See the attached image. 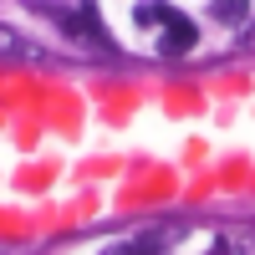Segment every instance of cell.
<instances>
[{
  "label": "cell",
  "instance_id": "cell-3",
  "mask_svg": "<svg viewBox=\"0 0 255 255\" xmlns=\"http://www.w3.org/2000/svg\"><path fill=\"white\" fill-rule=\"evenodd\" d=\"M0 56H10V61H41V46H31L26 36H15L0 26Z\"/></svg>",
  "mask_w": 255,
  "mask_h": 255
},
{
  "label": "cell",
  "instance_id": "cell-1",
  "mask_svg": "<svg viewBox=\"0 0 255 255\" xmlns=\"http://www.w3.org/2000/svg\"><path fill=\"white\" fill-rule=\"evenodd\" d=\"M133 20H138V26H158V51H174V56H184L199 41L194 20H189L184 10H174V5H138Z\"/></svg>",
  "mask_w": 255,
  "mask_h": 255
},
{
  "label": "cell",
  "instance_id": "cell-2",
  "mask_svg": "<svg viewBox=\"0 0 255 255\" xmlns=\"http://www.w3.org/2000/svg\"><path fill=\"white\" fill-rule=\"evenodd\" d=\"M163 230H148V235H138V240H123V245H113L108 255H163Z\"/></svg>",
  "mask_w": 255,
  "mask_h": 255
},
{
  "label": "cell",
  "instance_id": "cell-4",
  "mask_svg": "<svg viewBox=\"0 0 255 255\" xmlns=\"http://www.w3.org/2000/svg\"><path fill=\"white\" fill-rule=\"evenodd\" d=\"M215 15H220V20H245L250 5H240V0H225V5H215Z\"/></svg>",
  "mask_w": 255,
  "mask_h": 255
},
{
  "label": "cell",
  "instance_id": "cell-5",
  "mask_svg": "<svg viewBox=\"0 0 255 255\" xmlns=\"http://www.w3.org/2000/svg\"><path fill=\"white\" fill-rule=\"evenodd\" d=\"M215 255H235V250H230V240H220V250H215Z\"/></svg>",
  "mask_w": 255,
  "mask_h": 255
}]
</instances>
